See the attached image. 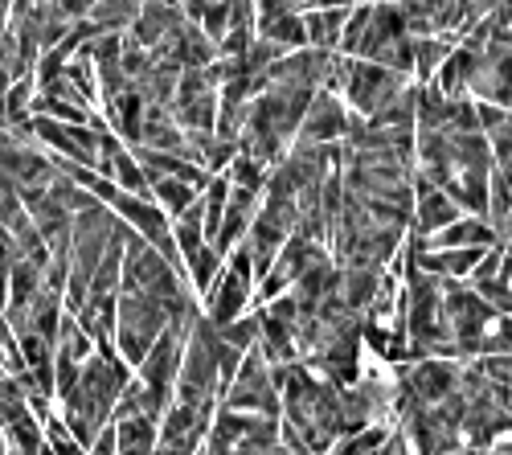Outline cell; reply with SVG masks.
Instances as JSON below:
<instances>
[{"label":"cell","mask_w":512,"mask_h":455,"mask_svg":"<svg viewBox=\"0 0 512 455\" xmlns=\"http://www.w3.org/2000/svg\"><path fill=\"white\" fill-rule=\"evenodd\" d=\"M168 328V312H164V304H156V300H148V296H136V292H119V300H115V337H111V345H115V353L123 357V365L132 369H140V361L148 357V349L160 341V333Z\"/></svg>","instance_id":"6da1fadb"},{"label":"cell","mask_w":512,"mask_h":455,"mask_svg":"<svg viewBox=\"0 0 512 455\" xmlns=\"http://www.w3.org/2000/svg\"><path fill=\"white\" fill-rule=\"evenodd\" d=\"M222 410L250 415V419H279V390L271 382V365L259 357V349L242 357L234 382L222 394Z\"/></svg>","instance_id":"7a4b0ae2"},{"label":"cell","mask_w":512,"mask_h":455,"mask_svg":"<svg viewBox=\"0 0 512 455\" xmlns=\"http://www.w3.org/2000/svg\"><path fill=\"white\" fill-rule=\"evenodd\" d=\"M353 111L340 103L336 95L320 91L300 123V132H295V144H308V148H328V144H345L349 128H353Z\"/></svg>","instance_id":"3957f363"},{"label":"cell","mask_w":512,"mask_h":455,"mask_svg":"<svg viewBox=\"0 0 512 455\" xmlns=\"http://www.w3.org/2000/svg\"><path fill=\"white\" fill-rule=\"evenodd\" d=\"M254 37L283 54L308 50L304 5H254Z\"/></svg>","instance_id":"277c9868"},{"label":"cell","mask_w":512,"mask_h":455,"mask_svg":"<svg viewBox=\"0 0 512 455\" xmlns=\"http://www.w3.org/2000/svg\"><path fill=\"white\" fill-rule=\"evenodd\" d=\"M463 214H459V205L439 193L431 181H422L414 173V205H410V238L414 242H426V238H435L443 234L447 226H455Z\"/></svg>","instance_id":"5b68a950"},{"label":"cell","mask_w":512,"mask_h":455,"mask_svg":"<svg viewBox=\"0 0 512 455\" xmlns=\"http://www.w3.org/2000/svg\"><path fill=\"white\" fill-rule=\"evenodd\" d=\"M250 304H254V283L242 279V275H234V271L226 267V271L218 275V283H213V292L201 300V312H205V320H209L213 328H226V324L242 320L246 312H254Z\"/></svg>","instance_id":"8992f818"},{"label":"cell","mask_w":512,"mask_h":455,"mask_svg":"<svg viewBox=\"0 0 512 455\" xmlns=\"http://www.w3.org/2000/svg\"><path fill=\"white\" fill-rule=\"evenodd\" d=\"M185 25V17H181V9L177 5H140V13H136V21H132V29H127L123 37L127 41H136L140 50H156L160 41L168 37V33H177Z\"/></svg>","instance_id":"52a82bcc"},{"label":"cell","mask_w":512,"mask_h":455,"mask_svg":"<svg viewBox=\"0 0 512 455\" xmlns=\"http://www.w3.org/2000/svg\"><path fill=\"white\" fill-rule=\"evenodd\" d=\"M353 9H308L304 5V29H308V50L340 54V33H345Z\"/></svg>","instance_id":"ba28073f"},{"label":"cell","mask_w":512,"mask_h":455,"mask_svg":"<svg viewBox=\"0 0 512 455\" xmlns=\"http://www.w3.org/2000/svg\"><path fill=\"white\" fill-rule=\"evenodd\" d=\"M111 427H115V447H119V455H152V451H156L160 423H152V419H119V423H111Z\"/></svg>","instance_id":"9c48e42d"},{"label":"cell","mask_w":512,"mask_h":455,"mask_svg":"<svg viewBox=\"0 0 512 455\" xmlns=\"http://www.w3.org/2000/svg\"><path fill=\"white\" fill-rule=\"evenodd\" d=\"M254 46V5H230V29L218 46V58L234 62Z\"/></svg>","instance_id":"30bf717a"},{"label":"cell","mask_w":512,"mask_h":455,"mask_svg":"<svg viewBox=\"0 0 512 455\" xmlns=\"http://www.w3.org/2000/svg\"><path fill=\"white\" fill-rule=\"evenodd\" d=\"M222 271H226V259L213 251V246H201L193 259H185V279H189V287H193L197 300H205V296L213 292V283H218Z\"/></svg>","instance_id":"8fae6325"},{"label":"cell","mask_w":512,"mask_h":455,"mask_svg":"<svg viewBox=\"0 0 512 455\" xmlns=\"http://www.w3.org/2000/svg\"><path fill=\"white\" fill-rule=\"evenodd\" d=\"M259 333H263V328H259V312H246L242 320L218 328L222 345H230V349H238V353H254V349H259Z\"/></svg>","instance_id":"7c38bea8"},{"label":"cell","mask_w":512,"mask_h":455,"mask_svg":"<svg viewBox=\"0 0 512 455\" xmlns=\"http://www.w3.org/2000/svg\"><path fill=\"white\" fill-rule=\"evenodd\" d=\"M41 435H46V451H50V455H87V451H82V443L66 431V423H62L58 415H54L46 427H41Z\"/></svg>","instance_id":"4fadbf2b"},{"label":"cell","mask_w":512,"mask_h":455,"mask_svg":"<svg viewBox=\"0 0 512 455\" xmlns=\"http://www.w3.org/2000/svg\"><path fill=\"white\" fill-rule=\"evenodd\" d=\"M87 455H119V447H115V427H103V431L95 435V443L87 447Z\"/></svg>","instance_id":"5bb4252c"},{"label":"cell","mask_w":512,"mask_h":455,"mask_svg":"<svg viewBox=\"0 0 512 455\" xmlns=\"http://www.w3.org/2000/svg\"><path fill=\"white\" fill-rule=\"evenodd\" d=\"M41 455H50V451H46V447H41Z\"/></svg>","instance_id":"9a60e30c"}]
</instances>
